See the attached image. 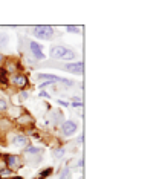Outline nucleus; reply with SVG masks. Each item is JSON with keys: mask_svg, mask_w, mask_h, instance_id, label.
Listing matches in <instances>:
<instances>
[{"mask_svg": "<svg viewBox=\"0 0 159 179\" xmlns=\"http://www.w3.org/2000/svg\"><path fill=\"white\" fill-rule=\"evenodd\" d=\"M51 57L55 60H75L77 54L66 46H54L51 48Z\"/></svg>", "mask_w": 159, "mask_h": 179, "instance_id": "f257e3e1", "label": "nucleus"}, {"mask_svg": "<svg viewBox=\"0 0 159 179\" xmlns=\"http://www.w3.org/2000/svg\"><path fill=\"white\" fill-rule=\"evenodd\" d=\"M34 35L40 40H51L54 35V28L48 26V25H41V26H35L34 28Z\"/></svg>", "mask_w": 159, "mask_h": 179, "instance_id": "f03ea898", "label": "nucleus"}, {"mask_svg": "<svg viewBox=\"0 0 159 179\" xmlns=\"http://www.w3.org/2000/svg\"><path fill=\"white\" fill-rule=\"evenodd\" d=\"M77 129H78L77 123H74L71 120H67V121H64L61 124V133L66 135V136H72L74 133H77Z\"/></svg>", "mask_w": 159, "mask_h": 179, "instance_id": "7ed1b4c3", "label": "nucleus"}, {"mask_svg": "<svg viewBox=\"0 0 159 179\" xmlns=\"http://www.w3.org/2000/svg\"><path fill=\"white\" fill-rule=\"evenodd\" d=\"M37 77H38V80H48L49 83L60 81V83H66L67 86L74 84V81H71V80H66V78H61V77H57V75H51V74H38Z\"/></svg>", "mask_w": 159, "mask_h": 179, "instance_id": "20e7f679", "label": "nucleus"}, {"mask_svg": "<svg viewBox=\"0 0 159 179\" xmlns=\"http://www.w3.org/2000/svg\"><path fill=\"white\" fill-rule=\"evenodd\" d=\"M64 69L69 71L71 74L81 75V74H83V69H84V66H83V61H75V63H67V64L64 66Z\"/></svg>", "mask_w": 159, "mask_h": 179, "instance_id": "39448f33", "label": "nucleus"}, {"mask_svg": "<svg viewBox=\"0 0 159 179\" xmlns=\"http://www.w3.org/2000/svg\"><path fill=\"white\" fill-rule=\"evenodd\" d=\"M29 49H31L32 55H34L37 60H43V58H44L43 49H41V46H40L37 41H31V43H29Z\"/></svg>", "mask_w": 159, "mask_h": 179, "instance_id": "423d86ee", "label": "nucleus"}, {"mask_svg": "<svg viewBox=\"0 0 159 179\" xmlns=\"http://www.w3.org/2000/svg\"><path fill=\"white\" fill-rule=\"evenodd\" d=\"M14 84H17L18 87H25L28 84V78L25 75H15L14 77Z\"/></svg>", "mask_w": 159, "mask_h": 179, "instance_id": "0eeeda50", "label": "nucleus"}, {"mask_svg": "<svg viewBox=\"0 0 159 179\" xmlns=\"http://www.w3.org/2000/svg\"><path fill=\"white\" fill-rule=\"evenodd\" d=\"M12 142H14V145H26L28 144V138L23 136V135H15Z\"/></svg>", "mask_w": 159, "mask_h": 179, "instance_id": "6e6552de", "label": "nucleus"}, {"mask_svg": "<svg viewBox=\"0 0 159 179\" xmlns=\"http://www.w3.org/2000/svg\"><path fill=\"white\" fill-rule=\"evenodd\" d=\"M0 83L3 86L8 84V74H6V69H0Z\"/></svg>", "mask_w": 159, "mask_h": 179, "instance_id": "1a4fd4ad", "label": "nucleus"}, {"mask_svg": "<svg viewBox=\"0 0 159 179\" xmlns=\"http://www.w3.org/2000/svg\"><path fill=\"white\" fill-rule=\"evenodd\" d=\"M6 43H8V35L6 34H0V48L6 46Z\"/></svg>", "mask_w": 159, "mask_h": 179, "instance_id": "9d476101", "label": "nucleus"}, {"mask_svg": "<svg viewBox=\"0 0 159 179\" xmlns=\"http://www.w3.org/2000/svg\"><path fill=\"white\" fill-rule=\"evenodd\" d=\"M15 162H17L15 156H12V155H11V156H6V164H8V165H14Z\"/></svg>", "mask_w": 159, "mask_h": 179, "instance_id": "9b49d317", "label": "nucleus"}, {"mask_svg": "<svg viewBox=\"0 0 159 179\" xmlns=\"http://www.w3.org/2000/svg\"><path fill=\"white\" fill-rule=\"evenodd\" d=\"M66 31L67 32H80V28L78 26H72V25H67L66 26Z\"/></svg>", "mask_w": 159, "mask_h": 179, "instance_id": "f8f14e48", "label": "nucleus"}, {"mask_svg": "<svg viewBox=\"0 0 159 179\" xmlns=\"http://www.w3.org/2000/svg\"><path fill=\"white\" fill-rule=\"evenodd\" d=\"M26 152H28V153H40L41 149H37V147H26Z\"/></svg>", "mask_w": 159, "mask_h": 179, "instance_id": "ddd939ff", "label": "nucleus"}, {"mask_svg": "<svg viewBox=\"0 0 159 179\" xmlns=\"http://www.w3.org/2000/svg\"><path fill=\"white\" fill-rule=\"evenodd\" d=\"M51 173H52V168H46V171H41L40 176H41V177H46V176H49Z\"/></svg>", "mask_w": 159, "mask_h": 179, "instance_id": "4468645a", "label": "nucleus"}, {"mask_svg": "<svg viewBox=\"0 0 159 179\" xmlns=\"http://www.w3.org/2000/svg\"><path fill=\"white\" fill-rule=\"evenodd\" d=\"M8 109V104L5 100H0V110H6Z\"/></svg>", "mask_w": 159, "mask_h": 179, "instance_id": "2eb2a0df", "label": "nucleus"}, {"mask_svg": "<svg viewBox=\"0 0 159 179\" xmlns=\"http://www.w3.org/2000/svg\"><path fill=\"white\" fill-rule=\"evenodd\" d=\"M64 153V150H57V152H54V156H61Z\"/></svg>", "mask_w": 159, "mask_h": 179, "instance_id": "dca6fc26", "label": "nucleus"}, {"mask_svg": "<svg viewBox=\"0 0 159 179\" xmlns=\"http://www.w3.org/2000/svg\"><path fill=\"white\" fill-rule=\"evenodd\" d=\"M67 176H69V171H67V170H66V171H64V173H63V174L60 176V179H66Z\"/></svg>", "mask_w": 159, "mask_h": 179, "instance_id": "f3484780", "label": "nucleus"}, {"mask_svg": "<svg viewBox=\"0 0 159 179\" xmlns=\"http://www.w3.org/2000/svg\"><path fill=\"white\" fill-rule=\"evenodd\" d=\"M40 97H41V98H49V95H48L46 92H40Z\"/></svg>", "mask_w": 159, "mask_h": 179, "instance_id": "a211bd4d", "label": "nucleus"}, {"mask_svg": "<svg viewBox=\"0 0 159 179\" xmlns=\"http://www.w3.org/2000/svg\"><path fill=\"white\" fill-rule=\"evenodd\" d=\"M72 107H81V103H80V101H75V103L72 104Z\"/></svg>", "mask_w": 159, "mask_h": 179, "instance_id": "6ab92c4d", "label": "nucleus"}, {"mask_svg": "<svg viewBox=\"0 0 159 179\" xmlns=\"http://www.w3.org/2000/svg\"><path fill=\"white\" fill-rule=\"evenodd\" d=\"M0 174H2V176H8V174H9V170H3Z\"/></svg>", "mask_w": 159, "mask_h": 179, "instance_id": "aec40b11", "label": "nucleus"}, {"mask_svg": "<svg viewBox=\"0 0 159 179\" xmlns=\"http://www.w3.org/2000/svg\"><path fill=\"white\" fill-rule=\"evenodd\" d=\"M58 103H60L61 106H64V107H67V103H66V101H58Z\"/></svg>", "mask_w": 159, "mask_h": 179, "instance_id": "412c9836", "label": "nucleus"}, {"mask_svg": "<svg viewBox=\"0 0 159 179\" xmlns=\"http://www.w3.org/2000/svg\"><path fill=\"white\" fill-rule=\"evenodd\" d=\"M12 179H23V177H21V176H15V177H12Z\"/></svg>", "mask_w": 159, "mask_h": 179, "instance_id": "4be33fe9", "label": "nucleus"}, {"mask_svg": "<svg viewBox=\"0 0 159 179\" xmlns=\"http://www.w3.org/2000/svg\"><path fill=\"white\" fill-rule=\"evenodd\" d=\"M2 61H3V55H2V54H0V63H2Z\"/></svg>", "mask_w": 159, "mask_h": 179, "instance_id": "5701e85b", "label": "nucleus"}]
</instances>
